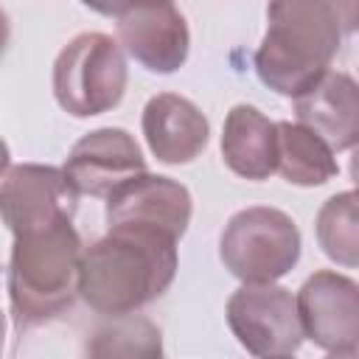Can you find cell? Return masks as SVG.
<instances>
[{
    "mask_svg": "<svg viewBox=\"0 0 359 359\" xmlns=\"http://www.w3.org/2000/svg\"><path fill=\"white\" fill-rule=\"evenodd\" d=\"M317 244L339 266L353 269L359 264V216H356V191L334 194L323 202L314 222Z\"/></svg>",
    "mask_w": 359,
    "mask_h": 359,
    "instance_id": "cell-17",
    "label": "cell"
},
{
    "mask_svg": "<svg viewBox=\"0 0 359 359\" xmlns=\"http://www.w3.org/2000/svg\"><path fill=\"white\" fill-rule=\"evenodd\" d=\"M224 165L252 182L269 180L278 168V126L252 104H236L222 126Z\"/></svg>",
    "mask_w": 359,
    "mask_h": 359,
    "instance_id": "cell-14",
    "label": "cell"
},
{
    "mask_svg": "<svg viewBox=\"0 0 359 359\" xmlns=\"http://www.w3.org/2000/svg\"><path fill=\"white\" fill-rule=\"evenodd\" d=\"M275 359H292V356H275Z\"/></svg>",
    "mask_w": 359,
    "mask_h": 359,
    "instance_id": "cell-22",
    "label": "cell"
},
{
    "mask_svg": "<svg viewBox=\"0 0 359 359\" xmlns=\"http://www.w3.org/2000/svg\"><path fill=\"white\" fill-rule=\"evenodd\" d=\"M84 244L73 219L14 236L8 261V300L20 325H39L65 314L79 297Z\"/></svg>",
    "mask_w": 359,
    "mask_h": 359,
    "instance_id": "cell-3",
    "label": "cell"
},
{
    "mask_svg": "<svg viewBox=\"0 0 359 359\" xmlns=\"http://www.w3.org/2000/svg\"><path fill=\"white\" fill-rule=\"evenodd\" d=\"M126 56L101 31L76 34L53 62V98L73 118H93L121 104L126 93Z\"/></svg>",
    "mask_w": 359,
    "mask_h": 359,
    "instance_id": "cell-4",
    "label": "cell"
},
{
    "mask_svg": "<svg viewBox=\"0 0 359 359\" xmlns=\"http://www.w3.org/2000/svg\"><path fill=\"white\" fill-rule=\"evenodd\" d=\"M294 219L269 205L233 213L219 236V258L241 283H275L300 261Z\"/></svg>",
    "mask_w": 359,
    "mask_h": 359,
    "instance_id": "cell-5",
    "label": "cell"
},
{
    "mask_svg": "<svg viewBox=\"0 0 359 359\" xmlns=\"http://www.w3.org/2000/svg\"><path fill=\"white\" fill-rule=\"evenodd\" d=\"M115 17L121 50H126L149 73H177L191 50V31L174 3H123L98 8Z\"/></svg>",
    "mask_w": 359,
    "mask_h": 359,
    "instance_id": "cell-7",
    "label": "cell"
},
{
    "mask_svg": "<svg viewBox=\"0 0 359 359\" xmlns=\"http://www.w3.org/2000/svg\"><path fill=\"white\" fill-rule=\"evenodd\" d=\"M140 126L149 151L165 165L194 163L210 140V123L202 109L177 93L151 95L143 107Z\"/></svg>",
    "mask_w": 359,
    "mask_h": 359,
    "instance_id": "cell-12",
    "label": "cell"
},
{
    "mask_svg": "<svg viewBox=\"0 0 359 359\" xmlns=\"http://www.w3.org/2000/svg\"><path fill=\"white\" fill-rule=\"evenodd\" d=\"M177 264V238L140 227H109L81 252L79 297L104 317L135 314L174 283Z\"/></svg>",
    "mask_w": 359,
    "mask_h": 359,
    "instance_id": "cell-2",
    "label": "cell"
},
{
    "mask_svg": "<svg viewBox=\"0 0 359 359\" xmlns=\"http://www.w3.org/2000/svg\"><path fill=\"white\" fill-rule=\"evenodd\" d=\"M353 3L280 0L266 8V34L255 50L261 84L286 98L309 93L328 70L353 28Z\"/></svg>",
    "mask_w": 359,
    "mask_h": 359,
    "instance_id": "cell-1",
    "label": "cell"
},
{
    "mask_svg": "<svg viewBox=\"0 0 359 359\" xmlns=\"http://www.w3.org/2000/svg\"><path fill=\"white\" fill-rule=\"evenodd\" d=\"M8 34H11V25H8V14L0 8V56H3L6 45H8Z\"/></svg>",
    "mask_w": 359,
    "mask_h": 359,
    "instance_id": "cell-18",
    "label": "cell"
},
{
    "mask_svg": "<svg viewBox=\"0 0 359 359\" xmlns=\"http://www.w3.org/2000/svg\"><path fill=\"white\" fill-rule=\"evenodd\" d=\"M224 314L238 345L255 359L292 356L303 345L294 297L278 283H241Z\"/></svg>",
    "mask_w": 359,
    "mask_h": 359,
    "instance_id": "cell-6",
    "label": "cell"
},
{
    "mask_svg": "<svg viewBox=\"0 0 359 359\" xmlns=\"http://www.w3.org/2000/svg\"><path fill=\"white\" fill-rule=\"evenodd\" d=\"M294 118L331 151L353 149L359 140V87L342 70H328L309 93L294 98Z\"/></svg>",
    "mask_w": 359,
    "mask_h": 359,
    "instance_id": "cell-13",
    "label": "cell"
},
{
    "mask_svg": "<svg viewBox=\"0 0 359 359\" xmlns=\"http://www.w3.org/2000/svg\"><path fill=\"white\" fill-rule=\"evenodd\" d=\"M325 359H356V351H337V353H328Z\"/></svg>",
    "mask_w": 359,
    "mask_h": 359,
    "instance_id": "cell-21",
    "label": "cell"
},
{
    "mask_svg": "<svg viewBox=\"0 0 359 359\" xmlns=\"http://www.w3.org/2000/svg\"><path fill=\"white\" fill-rule=\"evenodd\" d=\"M8 163H11V151H8V146H6V140L0 137V177H3V174H6L8 168H11Z\"/></svg>",
    "mask_w": 359,
    "mask_h": 359,
    "instance_id": "cell-19",
    "label": "cell"
},
{
    "mask_svg": "<svg viewBox=\"0 0 359 359\" xmlns=\"http://www.w3.org/2000/svg\"><path fill=\"white\" fill-rule=\"evenodd\" d=\"M62 174L87 196H109L123 182L146 174V160L137 140L121 126H101L81 135L65 157Z\"/></svg>",
    "mask_w": 359,
    "mask_h": 359,
    "instance_id": "cell-11",
    "label": "cell"
},
{
    "mask_svg": "<svg viewBox=\"0 0 359 359\" xmlns=\"http://www.w3.org/2000/svg\"><path fill=\"white\" fill-rule=\"evenodd\" d=\"M79 194L62 168L42 163L11 165L0 180V219L11 236L73 219Z\"/></svg>",
    "mask_w": 359,
    "mask_h": 359,
    "instance_id": "cell-8",
    "label": "cell"
},
{
    "mask_svg": "<svg viewBox=\"0 0 359 359\" xmlns=\"http://www.w3.org/2000/svg\"><path fill=\"white\" fill-rule=\"evenodd\" d=\"M294 309L303 337H309L317 348L328 353L356 351L359 286L353 278L334 269H317L297 289Z\"/></svg>",
    "mask_w": 359,
    "mask_h": 359,
    "instance_id": "cell-9",
    "label": "cell"
},
{
    "mask_svg": "<svg viewBox=\"0 0 359 359\" xmlns=\"http://www.w3.org/2000/svg\"><path fill=\"white\" fill-rule=\"evenodd\" d=\"M87 359H163V334L143 314L107 317L87 339Z\"/></svg>",
    "mask_w": 359,
    "mask_h": 359,
    "instance_id": "cell-16",
    "label": "cell"
},
{
    "mask_svg": "<svg viewBox=\"0 0 359 359\" xmlns=\"http://www.w3.org/2000/svg\"><path fill=\"white\" fill-rule=\"evenodd\" d=\"M278 126V174L289 185L314 188L339 174L334 151L306 126L280 121Z\"/></svg>",
    "mask_w": 359,
    "mask_h": 359,
    "instance_id": "cell-15",
    "label": "cell"
},
{
    "mask_svg": "<svg viewBox=\"0 0 359 359\" xmlns=\"http://www.w3.org/2000/svg\"><path fill=\"white\" fill-rule=\"evenodd\" d=\"M194 213L191 191L163 174H140L107 196V227H140L182 238Z\"/></svg>",
    "mask_w": 359,
    "mask_h": 359,
    "instance_id": "cell-10",
    "label": "cell"
},
{
    "mask_svg": "<svg viewBox=\"0 0 359 359\" xmlns=\"http://www.w3.org/2000/svg\"><path fill=\"white\" fill-rule=\"evenodd\" d=\"M3 348H6V314L0 311V359H3Z\"/></svg>",
    "mask_w": 359,
    "mask_h": 359,
    "instance_id": "cell-20",
    "label": "cell"
}]
</instances>
